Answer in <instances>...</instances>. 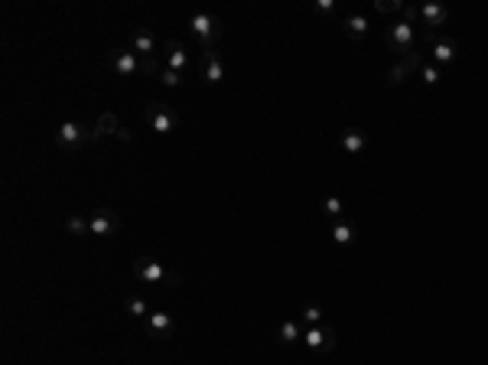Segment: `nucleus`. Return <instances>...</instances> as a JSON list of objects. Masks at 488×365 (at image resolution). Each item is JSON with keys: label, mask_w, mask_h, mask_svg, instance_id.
<instances>
[{"label": "nucleus", "mask_w": 488, "mask_h": 365, "mask_svg": "<svg viewBox=\"0 0 488 365\" xmlns=\"http://www.w3.org/2000/svg\"><path fill=\"white\" fill-rule=\"evenodd\" d=\"M108 65L118 75H137V72H157V59H140L134 49H111L108 52Z\"/></svg>", "instance_id": "1"}, {"label": "nucleus", "mask_w": 488, "mask_h": 365, "mask_svg": "<svg viewBox=\"0 0 488 365\" xmlns=\"http://www.w3.org/2000/svg\"><path fill=\"white\" fill-rule=\"evenodd\" d=\"M134 274H137L143 284H166V281H176V274L166 271L157 258H147V254H140L137 261H134Z\"/></svg>", "instance_id": "2"}, {"label": "nucleus", "mask_w": 488, "mask_h": 365, "mask_svg": "<svg viewBox=\"0 0 488 365\" xmlns=\"http://www.w3.org/2000/svg\"><path fill=\"white\" fill-rule=\"evenodd\" d=\"M189 30H192V36L205 46V49H215L212 42L219 40V33H221V23L212 17V13H192L189 17Z\"/></svg>", "instance_id": "3"}, {"label": "nucleus", "mask_w": 488, "mask_h": 365, "mask_svg": "<svg viewBox=\"0 0 488 365\" xmlns=\"http://www.w3.org/2000/svg\"><path fill=\"white\" fill-rule=\"evenodd\" d=\"M147 124H150V131H157V134H173L176 124H180V114L173 111V108H166V104H150Z\"/></svg>", "instance_id": "4"}, {"label": "nucleus", "mask_w": 488, "mask_h": 365, "mask_svg": "<svg viewBox=\"0 0 488 365\" xmlns=\"http://www.w3.org/2000/svg\"><path fill=\"white\" fill-rule=\"evenodd\" d=\"M414 42H417V33H414V23L407 20H398V23H391V30H388V46L394 52H410L414 49Z\"/></svg>", "instance_id": "5"}, {"label": "nucleus", "mask_w": 488, "mask_h": 365, "mask_svg": "<svg viewBox=\"0 0 488 365\" xmlns=\"http://www.w3.org/2000/svg\"><path fill=\"white\" fill-rule=\"evenodd\" d=\"M446 20H449V7H443V3H423V7H420V23L427 26V33H423L427 42L436 40V30Z\"/></svg>", "instance_id": "6"}, {"label": "nucleus", "mask_w": 488, "mask_h": 365, "mask_svg": "<svg viewBox=\"0 0 488 365\" xmlns=\"http://www.w3.org/2000/svg\"><path fill=\"white\" fill-rule=\"evenodd\" d=\"M303 343H306V349H313V352H332L336 349V329L332 326H309L306 336H303Z\"/></svg>", "instance_id": "7"}, {"label": "nucleus", "mask_w": 488, "mask_h": 365, "mask_svg": "<svg viewBox=\"0 0 488 365\" xmlns=\"http://www.w3.org/2000/svg\"><path fill=\"white\" fill-rule=\"evenodd\" d=\"M91 137V131H85L79 121H65L56 131V141H59V147H65V150H75V147H81V143Z\"/></svg>", "instance_id": "8"}, {"label": "nucleus", "mask_w": 488, "mask_h": 365, "mask_svg": "<svg viewBox=\"0 0 488 365\" xmlns=\"http://www.w3.org/2000/svg\"><path fill=\"white\" fill-rule=\"evenodd\" d=\"M88 228H91V235L108 238V235H114L120 228V219H118V212H111V209H98V212L88 219Z\"/></svg>", "instance_id": "9"}, {"label": "nucleus", "mask_w": 488, "mask_h": 365, "mask_svg": "<svg viewBox=\"0 0 488 365\" xmlns=\"http://www.w3.org/2000/svg\"><path fill=\"white\" fill-rule=\"evenodd\" d=\"M202 79L209 81V85H219L225 79V62L215 49H205L202 52Z\"/></svg>", "instance_id": "10"}, {"label": "nucleus", "mask_w": 488, "mask_h": 365, "mask_svg": "<svg viewBox=\"0 0 488 365\" xmlns=\"http://www.w3.org/2000/svg\"><path fill=\"white\" fill-rule=\"evenodd\" d=\"M430 56H433V65H449V62H456V56H459L456 40H443V36H436V40L430 42Z\"/></svg>", "instance_id": "11"}, {"label": "nucleus", "mask_w": 488, "mask_h": 365, "mask_svg": "<svg viewBox=\"0 0 488 365\" xmlns=\"http://www.w3.org/2000/svg\"><path fill=\"white\" fill-rule=\"evenodd\" d=\"M339 147L345 153H352V157H359V153L368 147V134L361 131V127H345L339 137Z\"/></svg>", "instance_id": "12"}, {"label": "nucleus", "mask_w": 488, "mask_h": 365, "mask_svg": "<svg viewBox=\"0 0 488 365\" xmlns=\"http://www.w3.org/2000/svg\"><path fill=\"white\" fill-rule=\"evenodd\" d=\"M283 345H293L299 343L303 336H306V329H303V320H283V323L277 326V333H274Z\"/></svg>", "instance_id": "13"}, {"label": "nucleus", "mask_w": 488, "mask_h": 365, "mask_svg": "<svg viewBox=\"0 0 488 365\" xmlns=\"http://www.w3.org/2000/svg\"><path fill=\"white\" fill-rule=\"evenodd\" d=\"M166 69H173V72H182L186 65H189V52H186V46H182L180 40H170L166 42Z\"/></svg>", "instance_id": "14"}, {"label": "nucleus", "mask_w": 488, "mask_h": 365, "mask_svg": "<svg viewBox=\"0 0 488 365\" xmlns=\"http://www.w3.org/2000/svg\"><path fill=\"white\" fill-rule=\"evenodd\" d=\"M143 326H147L150 336H166L173 329V316L170 313H150L147 320H143Z\"/></svg>", "instance_id": "15"}, {"label": "nucleus", "mask_w": 488, "mask_h": 365, "mask_svg": "<svg viewBox=\"0 0 488 365\" xmlns=\"http://www.w3.org/2000/svg\"><path fill=\"white\" fill-rule=\"evenodd\" d=\"M332 242L342 244V248H349V244L355 242V225L352 222H336L332 225Z\"/></svg>", "instance_id": "16"}, {"label": "nucleus", "mask_w": 488, "mask_h": 365, "mask_svg": "<svg viewBox=\"0 0 488 365\" xmlns=\"http://www.w3.org/2000/svg\"><path fill=\"white\" fill-rule=\"evenodd\" d=\"M345 33H349L352 40H365L368 36V20L359 17V13H352L349 20H345Z\"/></svg>", "instance_id": "17"}, {"label": "nucleus", "mask_w": 488, "mask_h": 365, "mask_svg": "<svg viewBox=\"0 0 488 365\" xmlns=\"http://www.w3.org/2000/svg\"><path fill=\"white\" fill-rule=\"evenodd\" d=\"M153 46H157V40H153V33H143V30H140V33H134V52H137V56H140V52H143V56H147V59H150V56H153Z\"/></svg>", "instance_id": "18"}, {"label": "nucleus", "mask_w": 488, "mask_h": 365, "mask_svg": "<svg viewBox=\"0 0 488 365\" xmlns=\"http://www.w3.org/2000/svg\"><path fill=\"white\" fill-rule=\"evenodd\" d=\"M120 131V124L114 114H101L98 124H95V131H91V137H101V134H118Z\"/></svg>", "instance_id": "19"}, {"label": "nucleus", "mask_w": 488, "mask_h": 365, "mask_svg": "<svg viewBox=\"0 0 488 365\" xmlns=\"http://www.w3.org/2000/svg\"><path fill=\"white\" fill-rule=\"evenodd\" d=\"M299 320H303V326H322V320H326V313H322V306H303V313H299Z\"/></svg>", "instance_id": "20"}, {"label": "nucleus", "mask_w": 488, "mask_h": 365, "mask_svg": "<svg viewBox=\"0 0 488 365\" xmlns=\"http://www.w3.org/2000/svg\"><path fill=\"white\" fill-rule=\"evenodd\" d=\"M65 228H69V235H75V238H85V235H91L88 219H81V215H69V219H65Z\"/></svg>", "instance_id": "21"}, {"label": "nucleus", "mask_w": 488, "mask_h": 365, "mask_svg": "<svg viewBox=\"0 0 488 365\" xmlns=\"http://www.w3.org/2000/svg\"><path fill=\"white\" fill-rule=\"evenodd\" d=\"M127 313L137 316V320H147V316H150L147 300H143V297H130V300H127Z\"/></svg>", "instance_id": "22"}, {"label": "nucleus", "mask_w": 488, "mask_h": 365, "mask_svg": "<svg viewBox=\"0 0 488 365\" xmlns=\"http://www.w3.org/2000/svg\"><path fill=\"white\" fill-rule=\"evenodd\" d=\"M322 212L332 215V219H339V215L345 212V205H342L339 196H326V199H322Z\"/></svg>", "instance_id": "23"}, {"label": "nucleus", "mask_w": 488, "mask_h": 365, "mask_svg": "<svg viewBox=\"0 0 488 365\" xmlns=\"http://www.w3.org/2000/svg\"><path fill=\"white\" fill-rule=\"evenodd\" d=\"M410 75H414V72H410L407 65H404V62H398V65H394V69L388 72V81H391V85H400V81L410 79Z\"/></svg>", "instance_id": "24"}, {"label": "nucleus", "mask_w": 488, "mask_h": 365, "mask_svg": "<svg viewBox=\"0 0 488 365\" xmlns=\"http://www.w3.org/2000/svg\"><path fill=\"white\" fill-rule=\"evenodd\" d=\"M159 81H163V85H166V88H180V85H182V72L163 69V72H159Z\"/></svg>", "instance_id": "25"}, {"label": "nucleus", "mask_w": 488, "mask_h": 365, "mask_svg": "<svg viewBox=\"0 0 488 365\" xmlns=\"http://www.w3.org/2000/svg\"><path fill=\"white\" fill-rule=\"evenodd\" d=\"M420 79H423V85H439V79H443V75H439V65H423V69H420Z\"/></svg>", "instance_id": "26"}, {"label": "nucleus", "mask_w": 488, "mask_h": 365, "mask_svg": "<svg viewBox=\"0 0 488 365\" xmlns=\"http://www.w3.org/2000/svg\"><path fill=\"white\" fill-rule=\"evenodd\" d=\"M375 10L378 13H398V10H404V3H400V0H375Z\"/></svg>", "instance_id": "27"}, {"label": "nucleus", "mask_w": 488, "mask_h": 365, "mask_svg": "<svg viewBox=\"0 0 488 365\" xmlns=\"http://www.w3.org/2000/svg\"><path fill=\"white\" fill-rule=\"evenodd\" d=\"M316 13H336V0H316Z\"/></svg>", "instance_id": "28"}, {"label": "nucleus", "mask_w": 488, "mask_h": 365, "mask_svg": "<svg viewBox=\"0 0 488 365\" xmlns=\"http://www.w3.org/2000/svg\"><path fill=\"white\" fill-rule=\"evenodd\" d=\"M114 137H118V141H124V143H134V134H130L127 127H120V131L114 134Z\"/></svg>", "instance_id": "29"}]
</instances>
